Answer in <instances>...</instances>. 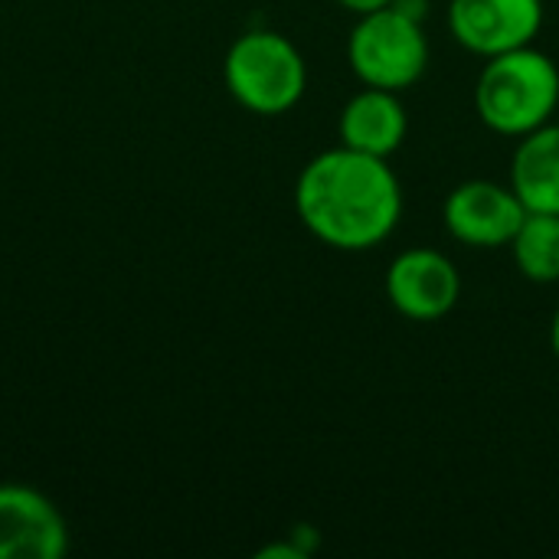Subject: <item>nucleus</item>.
Wrapping results in <instances>:
<instances>
[{
	"label": "nucleus",
	"instance_id": "9b49d317",
	"mask_svg": "<svg viewBox=\"0 0 559 559\" xmlns=\"http://www.w3.org/2000/svg\"><path fill=\"white\" fill-rule=\"evenodd\" d=\"M511 255L518 272L534 285L559 282V216L527 213L518 236L511 239Z\"/></svg>",
	"mask_w": 559,
	"mask_h": 559
},
{
	"label": "nucleus",
	"instance_id": "39448f33",
	"mask_svg": "<svg viewBox=\"0 0 559 559\" xmlns=\"http://www.w3.org/2000/svg\"><path fill=\"white\" fill-rule=\"evenodd\" d=\"M527 206L514 187L495 180H465L442 203V223L452 239L468 249H501L511 246Z\"/></svg>",
	"mask_w": 559,
	"mask_h": 559
},
{
	"label": "nucleus",
	"instance_id": "f257e3e1",
	"mask_svg": "<svg viewBox=\"0 0 559 559\" xmlns=\"http://www.w3.org/2000/svg\"><path fill=\"white\" fill-rule=\"evenodd\" d=\"M305 229L337 252H370L403 216V187L386 157L331 147L305 164L295 183Z\"/></svg>",
	"mask_w": 559,
	"mask_h": 559
},
{
	"label": "nucleus",
	"instance_id": "423d86ee",
	"mask_svg": "<svg viewBox=\"0 0 559 559\" xmlns=\"http://www.w3.org/2000/svg\"><path fill=\"white\" fill-rule=\"evenodd\" d=\"M386 298L403 318L432 324L442 321L449 311H455L462 298V275L455 262L439 249L413 246L390 262Z\"/></svg>",
	"mask_w": 559,
	"mask_h": 559
},
{
	"label": "nucleus",
	"instance_id": "ddd939ff",
	"mask_svg": "<svg viewBox=\"0 0 559 559\" xmlns=\"http://www.w3.org/2000/svg\"><path fill=\"white\" fill-rule=\"evenodd\" d=\"M550 350H554V357L559 360V305L557 311H554V321H550Z\"/></svg>",
	"mask_w": 559,
	"mask_h": 559
},
{
	"label": "nucleus",
	"instance_id": "6e6552de",
	"mask_svg": "<svg viewBox=\"0 0 559 559\" xmlns=\"http://www.w3.org/2000/svg\"><path fill=\"white\" fill-rule=\"evenodd\" d=\"M69 550V524L59 508L29 485H0V559H59Z\"/></svg>",
	"mask_w": 559,
	"mask_h": 559
},
{
	"label": "nucleus",
	"instance_id": "7ed1b4c3",
	"mask_svg": "<svg viewBox=\"0 0 559 559\" xmlns=\"http://www.w3.org/2000/svg\"><path fill=\"white\" fill-rule=\"evenodd\" d=\"M223 79L229 95L252 115H285L308 88L301 49L275 29H246L226 52Z\"/></svg>",
	"mask_w": 559,
	"mask_h": 559
},
{
	"label": "nucleus",
	"instance_id": "1a4fd4ad",
	"mask_svg": "<svg viewBox=\"0 0 559 559\" xmlns=\"http://www.w3.org/2000/svg\"><path fill=\"white\" fill-rule=\"evenodd\" d=\"M409 131V115L406 105L400 102V92H386V88H364L357 92L337 118V138L344 147L373 154V157H386L396 154L406 141Z\"/></svg>",
	"mask_w": 559,
	"mask_h": 559
},
{
	"label": "nucleus",
	"instance_id": "20e7f679",
	"mask_svg": "<svg viewBox=\"0 0 559 559\" xmlns=\"http://www.w3.org/2000/svg\"><path fill=\"white\" fill-rule=\"evenodd\" d=\"M347 62L364 85L406 92L429 69V39L416 16L390 3L357 16L347 39Z\"/></svg>",
	"mask_w": 559,
	"mask_h": 559
},
{
	"label": "nucleus",
	"instance_id": "0eeeda50",
	"mask_svg": "<svg viewBox=\"0 0 559 559\" xmlns=\"http://www.w3.org/2000/svg\"><path fill=\"white\" fill-rule=\"evenodd\" d=\"M544 26V0H452L449 29L459 46L491 59L531 46Z\"/></svg>",
	"mask_w": 559,
	"mask_h": 559
},
{
	"label": "nucleus",
	"instance_id": "f8f14e48",
	"mask_svg": "<svg viewBox=\"0 0 559 559\" xmlns=\"http://www.w3.org/2000/svg\"><path fill=\"white\" fill-rule=\"evenodd\" d=\"M344 10H350L354 16H364V13H373V10H383L390 7L393 0H337Z\"/></svg>",
	"mask_w": 559,
	"mask_h": 559
},
{
	"label": "nucleus",
	"instance_id": "9d476101",
	"mask_svg": "<svg viewBox=\"0 0 559 559\" xmlns=\"http://www.w3.org/2000/svg\"><path fill=\"white\" fill-rule=\"evenodd\" d=\"M511 187L527 213L559 216V124L547 121L521 138L511 160Z\"/></svg>",
	"mask_w": 559,
	"mask_h": 559
},
{
	"label": "nucleus",
	"instance_id": "f03ea898",
	"mask_svg": "<svg viewBox=\"0 0 559 559\" xmlns=\"http://www.w3.org/2000/svg\"><path fill=\"white\" fill-rule=\"evenodd\" d=\"M559 108L557 62L531 46L485 59L475 82V111L485 128L524 138L544 128Z\"/></svg>",
	"mask_w": 559,
	"mask_h": 559
}]
</instances>
